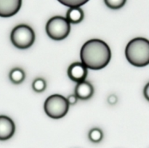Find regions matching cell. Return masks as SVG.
<instances>
[{"label": "cell", "instance_id": "5", "mask_svg": "<svg viewBox=\"0 0 149 148\" xmlns=\"http://www.w3.org/2000/svg\"><path fill=\"white\" fill-rule=\"evenodd\" d=\"M10 40L15 47L20 49H28L34 43L35 33L28 25H18L11 31Z\"/></svg>", "mask_w": 149, "mask_h": 148}, {"label": "cell", "instance_id": "16", "mask_svg": "<svg viewBox=\"0 0 149 148\" xmlns=\"http://www.w3.org/2000/svg\"><path fill=\"white\" fill-rule=\"evenodd\" d=\"M66 100L68 101V103L69 105H74V104H76L77 103L79 99L75 94H71V95H69L67 97Z\"/></svg>", "mask_w": 149, "mask_h": 148}, {"label": "cell", "instance_id": "14", "mask_svg": "<svg viewBox=\"0 0 149 148\" xmlns=\"http://www.w3.org/2000/svg\"><path fill=\"white\" fill-rule=\"evenodd\" d=\"M106 5L111 10H119L125 6L127 0H104Z\"/></svg>", "mask_w": 149, "mask_h": 148}, {"label": "cell", "instance_id": "18", "mask_svg": "<svg viewBox=\"0 0 149 148\" xmlns=\"http://www.w3.org/2000/svg\"><path fill=\"white\" fill-rule=\"evenodd\" d=\"M148 88H149V84H148L146 85L145 88H144L143 89V95L144 97H146V99L147 100H149V97H148Z\"/></svg>", "mask_w": 149, "mask_h": 148}, {"label": "cell", "instance_id": "7", "mask_svg": "<svg viewBox=\"0 0 149 148\" xmlns=\"http://www.w3.org/2000/svg\"><path fill=\"white\" fill-rule=\"evenodd\" d=\"M22 6V0H0V17H10L17 14Z\"/></svg>", "mask_w": 149, "mask_h": 148}, {"label": "cell", "instance_id": "17", "mask_svg": "<svg viewBox=\"0 0 149 148\" xmlns=\"http://www.w3.org/2000/svg\"><path fill=\"white\" fill-rule=\"evenodd\" d=\"M108 101H109V102L111 104H116V102H117V97L115 95H113V94H112V95L109 96V97L108 98Z\"/></svg>", "mask_w": 149, "mask_h": 148}, {"label": "cell", "instance_id": "6", "mask_svg": "<svg viewBox=\"0 0 149 148\" xmlns=\"http://www.w3.org/2000/svg\"><path fill=\"white\" fill-rule=\"evenodd\" d=\"M67 73L68 78L71 81L79 83L85 81L88 74V71L84 64L79 62H75L69 65Z\"/></svg>", "mask_w": 149, "mask_h": 148}, {"label": "cell", "instance_id": "2", "mask_svg": "<svg viewBox=\"0 0 149 148\" xmlns=\"http://www.w3.org/2000/svg\"><path fill=\"white\" fill-rule=\"evenodd\" d=\"M128 62L135 67H145L149 63V41L147 39L138 37L130 41L125 49Z\"/></svg>", "mask_w": 149, "mask_h": 148}, {"label": "cell", "instance_id": "11", "mask_svg": "<svg viewBox=\"0 0 149 148\" xmlns=\"http://www.w3.org/2000/svg\"><path fill=\"white\" fill-rule=\"evenodd\" d=\"M9 78L14 84H20L26 78V73L22 68H15L11 70L9 74Z\"/></svg>", "mask_w": 149, "mask_h": 148}, {"label": "cell", "instance_id": "8", "mask_svg": "<svg viewBox=\"0 0 149 148\" xmlns=\"http://www.w3.org/2000/svg\"><path fill=\"white\" fill-rule=\"evenodd\" d=\"M15 132V124L10 117L0 115V141H6L12 138Z\"/></svg>", "mask_w": 149, "mask_h": 148}, {"label": "cell", "instance_id": "10", "mask_svg": "<svg viewBox=\"0 0 149 148\" xmlns=\"http://www.w3.org/2000/svg\"><path fill=\"white\" fill-rule=\"evenodd\" d=\"M84 17V11L81 7H70L66 12V17L65 18L67 19L70 23L72 24H78L81 23Z\"/></svg>", "mask_w": 149, "mask_h": 148}, {"label": "cell", "instance_id": "4", "mask_svg": "<svg viewBox=\"0 0 149 148\" xmlns=\"http://www.w3.org/2000/svg\"><path fill=\"white\" fill-rule=\"evenodd\" d=\"M46 33L52 40L61 41L68 37L71 31V23L65 17L54 16L46 24Z\"/></svg>", "mask_w": 149, "mask_h": 148}, {"label": "cell", "instance_id": "15", "mask_svg": "<svg viewBox=\"0 0 149 148\" xmlns=\"http://www.w3.org/2000/svg\"><path fill=\"white\" fill-rule=\"evenodd\" d=\"M61 4L68 7H80L90 0H58Z\"/></svg>", "mask_w": 149, "mask_h": 148}, {"label": "cell", "instance_id": "1", "mask_svg": "<svg viewBox=\"0 0 149 148\" xmlns=\"http://www.w3.org/2000/svg\"><path fill=\"white\" fill-rule=\"evenodd\" d=\"M80 58L87 69L100 70L109 63L111 52L109 45L101 39H90L81 46Z\"/></svg>", "mask_w": 149, "mask_h": 148}, {"label": "cell", "instance_id": "12", "mask_svg": "<svg viewBox=\"0 0 149 148\" xmlns=\"http://www.w3.org/2000/svg\"><path fill=\"white\" fill-rule=\"evenodd\" d=\"M89 139L93 143H99L103 138V132L99 128H93L88 133Z\"/></svg>", "mask_w": 149, "mask_h": 148}, {"label": "cell", "instance_id": "9", "mask_svg": "<svg viewBox=\"0 0 149 148\" xmlns=\"http://www.w3.org/2000/svg\"><path fill=\"white\" fill-rule=\"evenodd\" d=\"M75 95L78 99L82 100H87L91 98L94 94L93 86L89 81H85L77 83L75 87Z\"/></svg>", "mask_w": 149, "mask_h": 148}, {"label": "cell", "instance_id": "13", "mask_svg": "<svg viewBox=\"0 0 149 148\" xmlns=\"http://www.w3.org/2000/svg\"><path fill=\"white\" fill-rule=\"evenodd\" d=\"M47 88V83L45 79L42 78H37L32 83V89L35 92H43Z\"/></svg>", "mask_w": 149, "mask_h": 148}, {"label": "cell", "instance_id": "3", "mask_svg": "<svg viewBox=\"0 0 149 148\" xmlns=\"http://www.w3.org/2000/svg\"><path fill=\"white\" fill-rule=\"evenodd\" d=\"M69 104L66 97L61 94H52L46 99L44 110L48 117L52 119H60L68 113Z\"/></svg>", "mask_w": 149, "mask_h": 148}]
</instances>
